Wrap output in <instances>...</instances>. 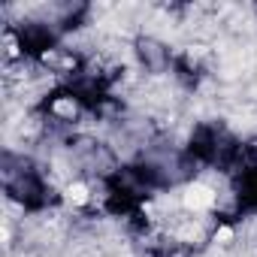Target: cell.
<instances>
[{
  "mask_svg": "<svg viewBox=\"0 0 257 257\" xmlns=\"http://www.w3.org/2000/svg\"><path fill=\"white\" fill-rule=\"evenodd\" d=\"M88 197H91V194H88V188H85L82 182H76V185H70V188H67V200H70L73 206H82V203H88Z\"/></svg>",
  "mask_w": 257,
  "mask_h": 257,
  "instance_id": "obj_2",
  "label": "cell"
},
{
  "mask_svg": "<svg viewBox=\"0 0 257 257\" xmlns=\"http://www.w3.org/2000/svg\"><path fill=\"white\" fill-rule=\"evenodd\" d=\"M7 52H10V55H16V52H19V46H16V37H7Z\"/></svg>",
  "mask_w": 257,
  "mask_h": 257,
  "instance_id": "obj_5",
  "label": "cell"
},
{
  "mask_svg": "<svg viewBox=\"0 0 257 257\" xmlns=\"http://www.w3.org/2000/svg\"><path fill=\"white\" fill-rule=\"evenodd\" d=\"M230 239H233V227H218L215 230V242L218 245H230Z\"/></svg>",
  "mask_w": 257,
  "mask_h": 257,
  "instance_id": "obj_4",
  "label": "cell"
},
{
  "mask_svg": "<svg viewBox=\"0 0 257 257\" xmlns=\"http://www.w3.org/2000/svg\"><path fill=\"white\" fill-rule=\"evenodd\" d=\"M55 115L73 118V115H76V103H73V100H58V103H55Z\"/></svg>",
  "mask_w": 257,
  "mask_h": 257,
  "instance_id": "obj_3",
  "label": "cell"
},
{
  "mask_svg": "<svg viewBox=\"0 0 257 257\" xmlns=\"http://www.w3.org/2000/svg\"><path fill=\"white\" fill-rule=\"evenodd\" d=\"M182 203H185V209H191V212H203V209H209L212 203H215V191L209 188V185H188L185 188V194H182Z\"/></svg>",
  "mask_w": 257,
  "mask_h": 257,
  "instance_id": "obj_1",
  "label": "cell"
}]
</instances>
